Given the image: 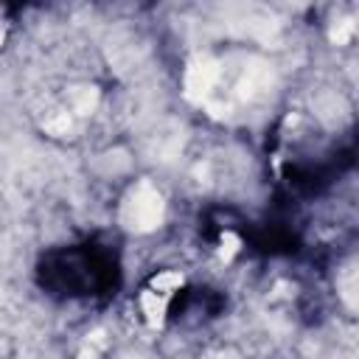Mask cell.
<instances>
[{
  "mask_svg": "<svg viewBox=\"0 0 359 359\" xmlns=\"http://www.w3.org/2000/svg\"><path fill=\"white\" fill-rule=\"evenodd\" d=\"M351 36H353V22H351V20L339 22V25L334 28V34H331V39H334L337 45H345V42H348Z\"/></svg>",
  "mask_w": 359,
  "mask_h": 359,
  "instance_id": "cell-5",
  "label": "cell"
},
{
  "mask_svg": "<svg viewBox=\"0 0 359 359\" xmlns=\"http://www.w3.org/2000/svg\"><path fill=\"white\" fill-rule=\"evenodd\" d=\"M216 79H219V67L210 59H202V62L191 65L188 73H185V93H188V98H202L216 84Z\"/></svg>",
  "mask_w": 359,
  "mask_h": 359,
  "instance_id": "cell-2",
  "label": "cell"
},
{
  "mask_svg": "<svg viewBox=\"0 0 359 359\" xmlns=\"http://www.w3.org/2000/svg\"><path fill=\"white\" fill-rule=\"evenodd\" d=\"M45 129H48L50 135H65V132L70 129V118H67V115H59V118H56V121H50Z\"/></svg>",
  "mask_w": 359,
  "mask_h": 359,
  "instance_id": "cell-6",
  "label": "cell"
},
{
  "mask_svg": "<svg viewBox=\"0 0 359 359\" xmlns=\"http://www.w3.org/2000/svg\"><path fill=\"white\" fill-rule=\"evenodd\" d=\"M0 42H3V25H0Z\"/></svg>",
  "mask_w": 359,
  "mask_h": 359,
  "instance_id": "cell-7",
  "label": "cell"
},
{
  "mask_svg": "<svg viewBox=\"0 0 359 359\" xmlns=\"http://www.w3.org/2000/svg\"><path fill=\"white\" fill-rule=\"evenodd\" d=\"M140 309H143V314H146L149 325H151V328H160V325H163V320H165L168 297H165V294H160V292H154V289H146V292L140 294Z\"/></svg>",
  "mask_w": 359,
  "mask_h": 359,
  "instance_id": "cell-3",
  "label": "cell"
},
{
  "mask_svg": "<svg viewBox=\"0 0 359 359\" xmlns=\"http://www.w3.org/2000/svg\"><path fill=\"white\" fill-rule=\"evenodd\" d=\"M180 286H182V275H180V272H174V269H165V272H157V275L151 278V286H149V289H154V292H160V294L171 297Z\"/></svg>",
  "mask_w": 359,
  "mask_h": 359,
  "instance_id": "cell-4",
  "label": "cell"
},
{
  "mask_svg": "<svg viewBox=\"0 0 359 359\" xmlns=\"http://www.w3.org/2000/svg\"><path fill=\"white\" fill-rule=\"evenodd\" d=\"M163 213H165V205H163V196L157 194V188L151 182H137L129 191V196L123 199L121 222H123V227H129L135 233H149L163 222Z\"/></svg>",
  "mask_w": 359,
  "mask_h": 359,
  "instance_id": "cell-1",
  "label": "cell"
}]
</instances>
